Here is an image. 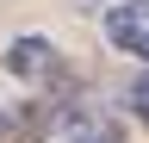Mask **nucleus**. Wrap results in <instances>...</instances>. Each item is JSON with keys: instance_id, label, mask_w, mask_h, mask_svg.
Segmentation results:
<instances>
[{"instance_id": "obj_4", "label": "nucleus", "mask_w": 149, "mask_h": 143, "mask_svg": "<svg viewBox=\"0 0 149 143\" xmlns=\"http://www.w3.org/2000/svg\"><path fill=\"white\" fill-rule=\"evenodd\" d=\"M124 100H130V112H137V118H149V68H143V75L124 87Z\"/></svg>"}, {"instance_id": "obj_2", "label": "nucleus", "mask_w": 149, "mask_h": 143, "mask_svg": "<svg viewBox=\"0 0 149 143\" xmlns=\"http://www.w3.org/2000/svg\"><path fill=\"white\" fill-rule=\"evenodd\" d=\"M6 68H13L19 81L44 87V81H56V75H62V50H56L50 38H13V50H6Z\"/></svg>"}, {"instance_id": "obj_3", "label": "nucleus", "mask_w": 149, "mask_h": 143, "mask_svg": "<svg viewBox=\"0 0 149 143\" xmlns=\"http://www.w3.org/2000/svg\"><path fill=\"white\" fill-rule=\"evenodd\" d=\"M106 38L130 50V56H143L149 62V0H124V6H112L106 13Z\"/></svg>"}, {"instance_id": "obj_5", "label": "nucleus", "mask_w": 149, "mask_h": 143, "mask_svg": "<svg viewBox=\"0 0 149 143\" xmlns=\"http://www.w3.org/2000/svg\"><path fill=\"white\" fill-rule=\"evenodd\" d=\"M13 137H19V124H13V118H0V143H13Z\"/></svg>"}, {"instance_id": "obj_1", "label": "nucleus", "mask_w": 149, "mask_h": 143, "mask_svg": "<svg viewBox=\"0 0 149 143\" xmlns=\"http://www.w3.org/2000/svg\"><path fill=\"white\" fill-rule=\"evenodd\" d=\"M25 124H31V143H118V118H112L106 106L81 100V93L31 106Z\"/></svg>"}]
</instances>
